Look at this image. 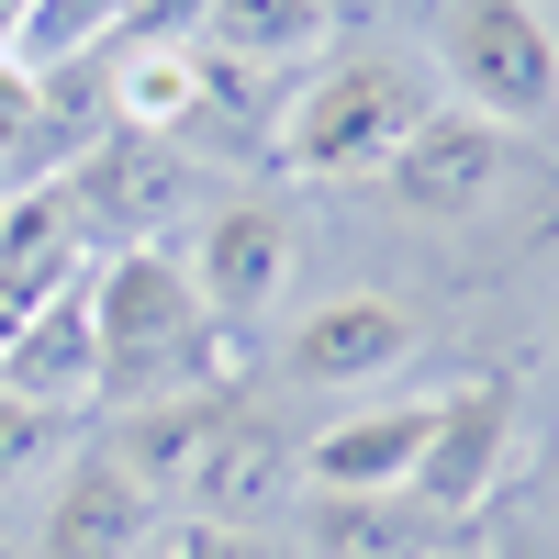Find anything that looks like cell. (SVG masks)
Masks as SVG:
<instances>
[{"instance_id":"6da1fadb","label":"cell","mask_w":559,"mask_h":559,"mask_svg":"<svg viewBox=\"0 0 559 559\" xmlns=\"http://www.w3.org/2000/svg\"><path fill=\"white\" fill-rule=\"evenodd\" d=\"M90 336H102V403H157L179 381H202V369H224L191 269L157 236L102 258V280H90Z\"/></svg>"},{"instance_id":"7a4b0ae2","label":"cell","mask_w":559,"mask_h":559,"mask_svg":"<svg viewBox=\"0 0 559 559\" xmlns=\"http://www.w3.org/2000/svg\"><path fill=\"white\" fill-rule=\"evenodd\" d=\"M426 112H437V90L414 57H324L292 90V112L269 123V157L292 179H369V168H392V146Z\"/></svg>"},{"instance_id":"3957f363","label":"cell","mask_w":559,"mask_h":559,"mask_svg":"<svg viewBox=\"0 0 559 559\" xmlns=\"http://www.w3.org/2000/svg\"><path fill=\"white\" fill-rule=\"evenodd\" d=\"M437 79L481 123H548L559 112V23L537 0H448L437 12Z\"/></svg>"},{"instance_id":"277c9868","label":"cell","mask_w":559,"mask_h":559,"mask_svg":"<svg viewBox=\"0 0 559 559\" xmlns=\"http://www.w3.org/2000/svg\"><path fill=\"white\" fill-rule=\"evenodd\" d=\"M515 448H526V403H515V381H459V392L437 403V437H426V459H414V492H426L448 526H471L481 503L503 492Z\"/></svg>"},{"instance_id":"5b68a950","label":"cell","mask_w":559,"mask_h":559,"mask_svg":"<svg viewBox=\"0 0 559 559\" xmlns=\"http://www.w3.org/2000/svg\"><path fill=\"white\" fill-rule=\"evenodd\" d=\"M179 269H191V292H202L213 324H258L280 292H292V213H269V202H213Z\"/></svg>"},{"instance_id":"8992f818","label":"cell","mask_w":559,"mask_h":559,"mask_svg":"<svg viewBox=\"0 0 559 559\" xmlns=\"http://www.w3.org/2000/svg\"><path fill=\"white\" fill-rule=\"evenodd\" d=\"M292 381H392V369L414 358V313L392 302V292H324L302 324H292Z\"/></svg>"},{"instance_id":"52a82bcc","label":"cell","mask_w":559,"mask_h":559,"mask_svg":"<svg viewBox=\"0 0 559 559\" xmlns=\"http://www.w3.org/2000/svg\"><path fill=\"white\" fill-rule=\"evenodd\" d=\"M392 191L414 202V213H481L492 191H503V123H481V112H426L392 146Z\"/></svg>"},{"instance_id":"ba28073f","label":"cell","mask_w":559,"mask_h":559,"mask_svg":"<svg viewBox=\"0 0 559 559\" xmlns=\"http://www.w3.org/2000/svg\"><path fill=\"white\" fill-rule=\"evenodd\" d=\"M157 526V492L123 471L112 448H90L68 459V481H57V515H45V559H134Z\"/></svg>"},{"instance_id":"9c48e42d","label":"cell","mask_w":559,"mask_h":559,"mask_svg":"<svg viewBox=\"0 0 559 559\" xmlns=\"http://www.w3.org/2000/svg\"><path fill=\"white\" fill-rule=\"evenodd\" d=\"M0 392H23V403H102V336H90V280H68L57 302H45L12 347H0Z\"/></svg>"},{"instance_id":"30bf717a","label":"cell","mask_w":559,"mask_h":559,"mask_svg":"<svg viewBox=\"0 0 559 559\" xmlns=\"http://www.w3.org/2000/svg\"><path fill=\"white\" fill-rule=\"evenodd\" d=\"M426 437H437V403H369V414L313 437L302 471H313V492H414Z\"/></svg>"},{"instance_id":"8fae6325","label":"cell","mask_w":559,"mask_h":559,"mask_svg":"<svg viewBox=\"0 0 559 559\" xmlns=\"http://www.w3.org/2000/svg\"><path fill=\"white\" fill-rule=\"evenodd\" d=\"M179 481H191L202 526H258V503L280 492V426H269L258 403H236V392H224L213 437H202V459H191Z\"/></svg>"},{"instance_id":"7c38bea8","label":"cell","mask_w":559,"mask_h":559,"mask_svg":"<svg viewBox=\"0 0 559 559\" xmlns=\"http://www.w3.org/2000/svg\"><path fill=\"white\" fill-rule=\"evenodd\" d=\"M459 526L426 492H313V559H448Z\"/></svg>"},{"instance_id":"4fadbf2b","label":"cell","mask_w":559,"mask_h":559,"mask_svg":"<svg viewBox=\"0 0 559 559\" xmlns=\"http://www.w3.org/2000/svg\"><path fill=\"white\" fill-rule=\"evenodd\" d=\"M57 191H68V213H112V224H134V247H146V224L179 202V168L146 146V134H102V146H79L68 157V179H57Z\"/></svg>"},{"instance_id":"5bb4252c","label":"cell","mask_w":559,"mask_h":559,"mask_svg":"<svg viewBox=\"0 0 559 559\" xmlns=\"http://www.w3.org/2000/svg\"><path fill=\"white\" fill-rule=\"evenodd\" d=\"M347 23V0H202V45L236 68H302Z\"/></svg>"},{"instance_id":"9a60e30c","label":"cell","mask_w":559,"mask_h":559,"mask_svg":"<svg viewBox=\"0 0 559 559\" xmlns=\"http://www.w3.org/2000/svg\"><path fill=\"white\" fill-rule=\"evenodd\" d=\"M213 414H224V392H157V403H134V414H123L112 459H123V471L146 481V492H157V481H179V471H191V459H202Z\"/></svg>"},{"instance_id":"2e32d148","label":"cell","mask_w":559,"mask_h":559,"mask_svg":"<svg viewBox=\"0 0 559 559\" xmlns=\"http://www.w3.org/2000/svg\"><path fill=\"white\" fill-rule=\"evenodd\" d=\"M123 12H134V0H34V23L12 34V57L57 79V68H79V57H102V45L123 34Z\"/></svg>"},{"instance_id":"e0dca14e","label":"cell","mask_w":559,"mask_h":559,"mask_svg":"<svg viewBox=\"0 0 559 559\" xmlns=\"http://www.w3.org/2000/svg\"><path fill=\"white\" fill-rule=\"evenodd\" d=\"M0 157H57V79L0 57Z\"/></svg>"},{"instance_id":"ac0fdd59","label":"cell","mask_w":559,"mask_h":559,"mask_svg":"<svg viewBox=\"0 0 559 559\" xmlns=\"http://www.w3.org/2000/svg\"><path fill=\"white\" fill-rule=\"evenodd\" d=\"M57 448H68V414H57V403H23V392H0V481L45 471Z\"/></svg>"},{"instance_id":"d6986e66","label":"cell","mask_w":559,"mask_h":559,"mask_svg":"<svg viewBox=\"0 0 559 559\" xmlns=\"http://www.w3.org/2000/svg\"><path fill=\"white\" fill-rule=\"evenodd\" d=\"M157 559H280V548H269L258 526H179Z\"/></svg>"},{"instance_id":"ffe728a7","label":"cell","mask_w":559,"mask_h":559,"mask_svg":"<svg viewBox=\"0 0 559 559\" xmlns=\"http://www.w3.org/2000/svg\"><path fill=\"white\" fill-rule=\"evenodd\" d=\"M34 23V0H0V57H12V34Z\"/></svg>"},{"instance_id":"44dd1931","label":"cell","mask_w":559,"mask_h":559,"mask_svg":"<svg viewBox=\"0 0 559 559\" xmlns=\"http://www.w3.org/2000/svg\"><path fill=\"white\" fill-rule=\"evenodd\" d=\"M0 559H12V526H0Z\"/></svg>"},{"instance_id":"7402d4cb","label":"cell","mask_w":559,"mask_h":559,"mask_svg":"<svg viewBox=\"0 0 559 559\" xmlns=\"http://www.w3.org/2000/svg\"><path fill=\"white\" fill-rule=\"evenodd\" d=\"M448 559H459V548H448Z\"/></svg>"}]
</instances>
